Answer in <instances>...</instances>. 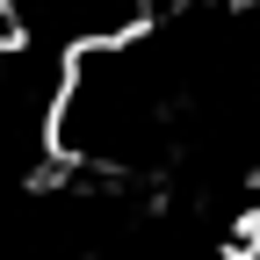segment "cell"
<instances>
[{
	"mask_svg": "<svg viewBox=\"0 0 260 260\" xmlns=\"http://www.w3.org/2000/svg\"><path fill=\"white\" fill-rule=\"evenodd\" d=\"M15 44V22H8V0H0V51Z\"/></svg>",
	"mask_w": 260,
	"mask_h": 260,
	"instance_id": "6da1fadb",
	"label": "cell"
}]
</instances>
